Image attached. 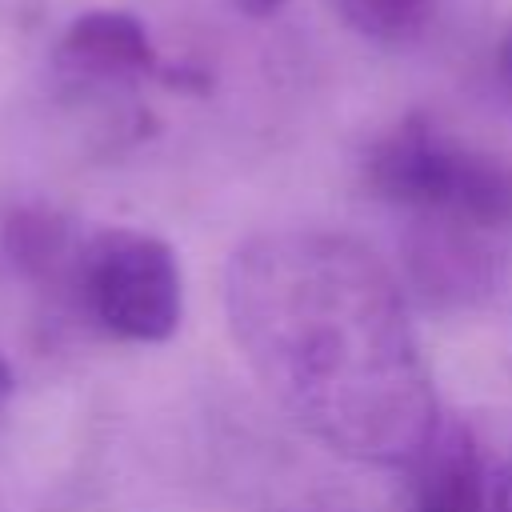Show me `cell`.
Masks as SVG:
<instances>
[{"label": "cell", "instance_id": "cell-1", "mask_svg": "<svg viewBox=\"0 0 512 512\" xmlns=\"http://www.w3.org/2000/svg\"><path fill=\"white\" fill-rule=\"evenodd\" d=\"M232 340L260 388L328 452L416 464L436 396L400 284L360 240L284 228L244 240L224 268Z\"/></svg>", "mask_w": 512, "mask_h": 512}, {"label": "cell", "instance_id": "cell-2", "mask_svg": "<svg viewBox=\"0 0 512 512\" xmlns=\"http://www.w3.org/2000/svg\"><path fill=\"white\" fill-rule=\"evenodd\" d=\"M368 192L416 224V272L436 292L464 296L492 276V244L512 236V160L424 112L396 120L364 156Z\"/></svg>", "mask_w": 512, "mask_h": 512}, {"label": "cell", "instance_id": "cell-3", "mask_svg": "<svg viewBox=\"0 0 512 512\" xmlns=\"http://www.w3.org/2000/svg\"><path fill=\"white\" fill-rule=\"evenodd\" d=\"M96 332L128 344H160L184 312L176 252L140 228L80 232L60 292Z\"/></svg>", "mask_w": 512, "mask_h": 512}, {"label": "cell", "instance_id": "cell-4", "mask_svg": "<svg viewBox=\"0 0 512 512\" xmlns=\"http://www.w3.org/2000/svg\"><path fill=\"white\" fill-rule=\"evenodd\" d=\"M56 76L72 88H132L144 80H172L148 28L120 8L80 12L56 40Z\"/></svg>", "mask_w": 512, "mask_h": 512}, {"label": "cell", "instance_id": "cell-5", "mask_svg": "<svg viewBox=\"0 0 512 512\" xmlns=\"http://www.w3.org/2000/svg\"><path fill=\"white\" fill-rule=\"evenodd\" d=\"M416 468L412 512H484V476L468 428H436Z\"/></svg>", "mask_w": 512, "mask_h": 512}, {"label": "cell", "instance_id": "cell-6", "mask_svg": "<svg viewBox=\"0 0 512 512\" xmlns=\"http://www.w3.org/2000/svg\"><path fill=\"white\" fill-rule=\"evenodd\" d=\"M76 240H80V232L60 212L40 208V204L12 208V216L4 220V252L28 280L48 284L52 292H60V280L76 252Z\"/></svg>", "mask_w": 512, "mask_h": 512}, {"label": "cell", "instance_id": "cell-7", "mask_svg": "<svg viewBox=\"0 0 512 512\" xmlns=\"http://www.w3.org/2000/svg\"><path fill=\"white\" fill-rule=\"evenodd\" d=\"M288 0H236L248 16H272ZM336 16L376 44H408L432 16V0H332Z\"/></svg>", "mask_w": 512, "mask_h": 512}, {"label": "cell", "instance_id": "cell-8", "mask_svg": "<svg viewBox=\"0 0 512 512\" xmlns=\"http://www.w3.org/2000/svg\"><path fill=\"white\" fill-rule=\"evenodd\" d=\"M496 80H500V88H504L508 100H512V28L504 32V40H500V48H496Z\"/></svg>", "mask_w": 512, "mask_h": 512}, {"label": "cell", "instance_id": "cell-9", "mask_svg": "<svg viewBox=\"0 0 512 512\" xmlns=\"http://www.w3.org/2000/svg\"><path fill=\"white\" fill-rule=\"evenodd\" d=\"M496 512H512V464H508L504 484H500V492H496Z\"/></svg>", "mask_w": 512, "mask_h": 512}, {"label": "cell", "instance_id": "cell-10", "mask_svg": "<svg viewBox=\"0 0 512 512\" xmlns=\"http://www.w3.org/2000/svg\"><path fill=\"white\" fill-rule=\"evenodd\" d=\"M8 396H12V368H8L4 356H0V416H4V408H8Z\"/></svg>", "mask_w": 512, "mask_h": 512}]
</instances>
